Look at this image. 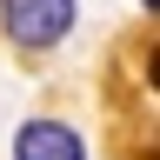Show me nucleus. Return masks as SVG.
<instances>
[{
	"label": "nucleus",
	"instance_id": "f03ea898",
	"mask_svg": "<svg viewBox=\"0 0 160 160\" xmlns=\"http://www.w3.org/2000/svg\"><path fill=\"white\" fill-rule=\"evenodd\" d=\"M13 160H87V147H80V133L60 127V120H33V127H20Z\"/></svg>",
	"mask_w": 160,
	"mask_h": 160
},
{
	"label": "nucleus",
	"instance_id": "f257e3e1",
	"mask_svg": "<svg viewBox=\"0 0 160 160\" xmlns=\"http://www.w3.org/2000/svg\"><path fill=\"white\" fill-rule=\"evenodd\" d=\"M0 20L20 47H60L73 27V0H0Z\"/></svg>",
	"mask_w": 160,
	"mask_h": 160
}]
</instances>
